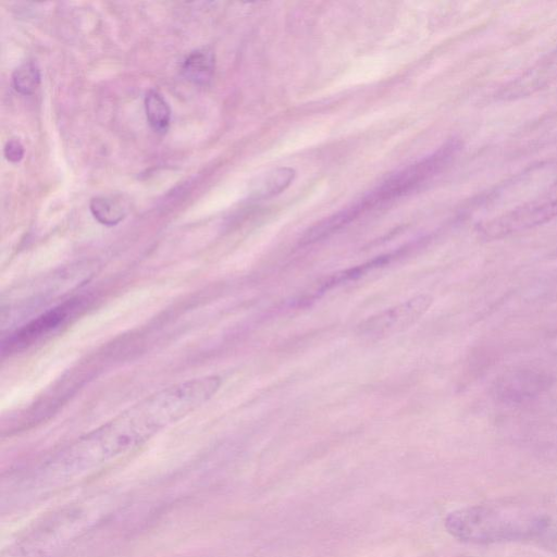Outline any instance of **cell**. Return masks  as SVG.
Returning <instances> with one entry per match:
<instances>
[{"mask_svg": "<svg viewBox=\"0 0 557 557\" xmlns=\"http://www.w3.org/2000/svg\"><path fill=\"white\" fill-rule=\"evenodd\" d=\"M221 384L219 375H206L145 397L54 454L40 468V481L45 485H60L133 451L209 400Z\"/></svg>", "mask_w": 557, "mask_h": 557, "instance_id": "6da1fadb", "label": "cell"}, {"mask_svg": "<svg viewBox=\"0 0 557 557\" xmlns=\"http://www.w3.org/2000/svg\"><path fill=\"white\" fill-rule=\"evenodd\" d=\"M540 508L513 500H495L450 511L444 520L446 531L458 541L493 544L531 540L548 527Z\"/></svg>", "mask_w": 557, "mask_h": 557, "instance_id": "7a4b0ae2", "label": "cell"}, {"mask_svg": "<svg viewBox=\"0 0 557 557\" xmlns=\"http://www.w3.org/2000/svg\"><path fill=\"white\" fill-rule=\"evenodd\" d=\"M459 149L458 140L451 139L445 143L430 156L389 175L381 185L356 202L364 213V211L419 189L441 173L451 162Z\"/></svg>", "mask_w": 557, "mask_h": 557, "instance_id": "3957f363", "label": "cell"}, {"mask_svg": "<svg viewBox=\"0 0 557 557\" xmlns=\"http://www.w3.org/2000/svg\"><path fill=\"white\" fill-rule=\"evenodd\" d=\"M555 216L557 183L540 196L483 222L479 232L485 239H499L542 225Z\"/></svg>", "mask_w": 557, "mask_h": 557, "instance_id": "277c9868", "label": "cell"}, {"mask_svg": "<svg viewBox=\"0 0 557 557\" xmlns=\"http://www.w3.org/2000/svg\"><path fill=\"white\" fill-rule=\"evenodd\" d=\"M432 298L420 294L386 308L358 324L356 333L367 339H380L400 333L414 324L429 309Z\"/></svg>", "mask_w": 557, "mask_h": 557, "instance_id": "5b68a950", "label": "cell"}, {"mask_svg": "<svg viewBox=\"0 0 557 557\" xmlns=\"http://www.w3.org/2000/svg\"><path fill=\"white\" fill-rule=\"evenodd\" d=\"M83 307V299L74 298L34 318L7 338L3 354L21 351L50 336L75 318Z\"/></svg>", "mask_w": 557, "mask_h": 557, "instance_id": "8992f818", "label": "cell"}, {"mask_svg": "<svg viewBox=\"0 0 557 557\" xmlns=\"http://www.w3.org/2000/svg\"><path fill=\"white\" fill-rule=\"evenodd\" d=\"M552 379L541 367H525L504 373L495 389L504 401L518 403L540 394L550 385Z\"/></svg>", "mask_w": 557, "mask_h": 557, "instance_id": "52a82bcc", "label": "cell"}, {"mask_svg": "<svg viewBox=\"0 0 557 557\" xmlns=\"http://www.w3.org/2000/svg\"><path fill=\"white\" fill-rule=\"evenodd\" d=\"M555 82H557V49L504 86L498 96L504 100L519 99L532 95Z\"/></svg>", "mask_w": 557, "mask_h": 557, "instance_id": "ba28073f", "label": "cell"}, {"mask_svg": "<svg viewBox=\"0 0 557 557\" xmlns=\"http://www.w3.org/2000/svg\"><path fill=\"white\" fill-rule=\"evenodd\" d=\"M215 57L209 47L190 52L183 62L184 77L197 85H207L214 74Z\"/></svg>", "mask_w": 557, "mask_h": 557, "instance_id": "9c48e42d", "label": "cell"}, {"mask_svg": "<svg viewBox=\"0 0 557 557\" xmlns=\"http://www.w3.org/2000/svg\"><path fill=\"white\" fill-rule=\"evenodd\" d=\"M296 171L288 166L270 170L257 183L256 197L271 198L283 193L295 180Z\"/></svg>", "mask_w": 557, "mask_h": 557, "instance_id": "30bf717a", "label": "cell"}, {"mask_svg": "<svg viewBox=\"0 0 557 557\" xmlns=\"http://www.w3.org/2000/svg\"><path fill=\"white\" fill-rule=\"evenodd\" d=\"M145 111L152 131L165 134L170 126L171 109L159 91L151 89L146 94Z\"/></svg>", "mask_w": 557, "mask_h": 557, "instance_id": "8fae6325", "label": "cell"}, {"mask_svg": "<svg viewBox=\"0 0 557 557\" xmlns=\"http://www.w3.org/2000/svg\"><path fill=\"white\" fill-rule=\"evenodd\" d=\"M90 212L94 218L103 225L113 226L125 216V210L117 200L99 196L90 200Z\"/></svg>", "mask_w": 557, "mask_h": 557, "instance_id": "7c38bea8", "label": "cell"}, {"mask_svg": "<svg viewBox=\"0 0 557 557\" xmlns=\"http://www.w3.org/2000/svg\"><path fill=\"white\" fill-rule=\"evenodd\" d=\"M12 84L22 95L33 94L40 84V71L36 63L27 61L15 69L12 74Z\"/></svg>", "mask_w": 557, "mask_h": 557, "instance_id": "4fadbf2b", "label": "cell"}, {"mask_svg": "<svg viewBox=\"0 0 557 557\" xmlns=\"http://www.w3.org/2000/svg\"><path fill=\"white\" fill-rule=\"evenodd\" d=\"M3 153L8 161L16 163L23 159L24 147L18 139L12 138L5 144Z\"/></svg>", "mask_w": 557, "mask_h": 557, "instance_id": "5bb4252c", "label": "cell"}]
</instances>
